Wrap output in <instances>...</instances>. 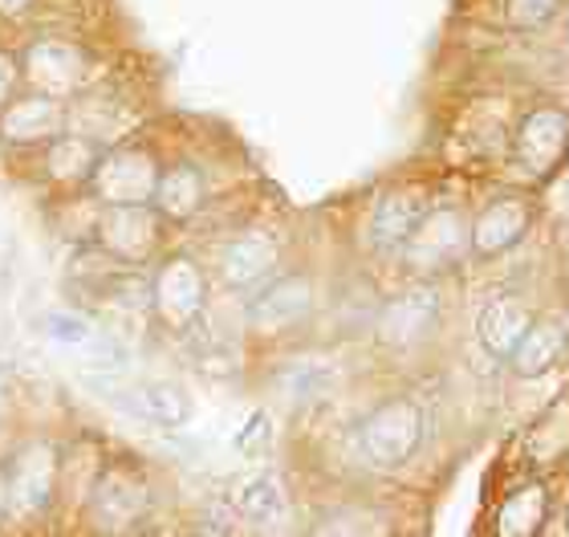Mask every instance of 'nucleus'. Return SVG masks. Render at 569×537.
Segmentation results:
<instances>
[{
  "label": "nucleus",
  "mask_w": 569,
  "mask_h": 537,
  "mask_svg": "<svg viewBox=\"0 0 569 537\" xmlns=\"http://www.w3.org/2000/svg\"><path fill=\"white\" fill-rule=\"evenodd\" d=\"M37 0H0V17L4 21H17V17H29Z\"/></svg>",
  "instance_id": "cd10ccee"
},
{
  "label": "nucleus",
  "mask_w": 569,
  "mask_h": 537,
  "mask_svg": "<svg viewBox=\"0 0 569 537\" xmlns=\"http://www.w3.org/2000/svg\"><path fill=\"white\" fill-rule=\"evenodd\" d=\"M549 517V493L529 480L521 489H512L497 509V521H492V534L497 537H537Z\"/></svg>",
  "instance_id": "6ab92c4d"
},
{
  "label": "nucleus",
  "mask_w": 569,
  "mask_h": 537,
  "mask_svg": "<svg viewBox=\"0 0 569 537\" xmlns=\"http://www.w3.org/2000/svg\"><path fill=\"white\" fill-rule=\"evenodd\" d=\"M561 0H505V12H509L512 24H521V29H537V24H546L553 12H558Z\"/></svg>",
  "instance_id": "393cba45"
},
{
  "label": "nucleus",
  "mask_w": 569,
  "mask_h": 537,
  "mask_svg": "<svg viewBox=\"0 0 569 537\" xmlns=\"http://www.w3.org/2000/svg\"><path fill=\"white\" fill-rule=\"evenodd\" d=\"M569 147V115L558 107H541L521 122L517 131V159L533 176H549L566 159Z\"/></svg>",
  "instance_id": "9b49d317"
},
{
  "label": "nucleus",
  "mask_w": 569,
  "mask_h": 537,
  "mask_svg": "<svg viewBox=\"0 0 569 537\" xmlns=\"http://www.w3.org/2000/svg\"><path fill=\"white\" fill-rule=\"evenodd\" d=\"M122 407L159 424V428H179L191 416V399L179 391L176 382H139V387L122 395Z\"/></svg>",
  "instance_id": "aec40b11"
},
{
  "label": "nucleus",
  "mask_w": 569,
  "mask_h": 537,
  "mask_svg": "<svg viewBox=\"0 0 569 537\" xmlns=\"http://www.w3.org/2000/svg\"><path fill=\"white\" fill-rule=\"evenodd\" d=\"M529 326H533V310H529V301L512 298V294H500L492 298L480 310L476 318V335L485 342V350L492 358H509L517 350L525 335H529Z\"/></svg>",
  "instance_id": "2eb2a0df"
},
{
  "label": "nucleus",
  "mask_w": 569,
  "mask_h": 537,
  "mask_svg": "<svg viewBox=\"0 0 569 537\" xmlns=\"http://www.w3.org/2000/svg\"><path fill=\"white\" fill-rule=\"evenodd\" d=\"M159 159L142 147H110L98 159L90 188L107 208H147L159 188Z\"/></svg>",
  "instance_id": "7ed1b4c3"
},
{
  "label": "nucleus",
  "mask_w": 569,
  "mask_h": 537,
  "mask_svg": "<svg viewBox=\"0 0 569 537\" xmlns=\"http://www.w3.org/2000/svg\"><path fill=\"white\" fill-rule=\"evenodd\" d=\"M21 82V70H17V61L9 53H0V107H9L12 102V90Z\"/></svg>",
  "instance_id": "bb28decb"
},
{
  "label": "nucleus",
  "mask_w": 569,
  "mask_h": 537,
  "mask_svg": "<svg viewBox=\"0 0 569 537\" xmlns=\"http://www.w3.org/2000/svg\"><path fill=\"white\" fill-rule=\"evenodd\" d=\"M423 440V411L416 399H387L358 424V448L375 468H399Z\"/></svg>",
  "instance_id": "f03ea898"
},
{
  "label": "nucleus",
  "mask_w": 569,
  "mask_h": 537,
  "mask_svg": "<svg viewBox=\"0 0 569 537\" xmlns=\"http://www.w3.org/2000/svg\"><path fill=\"white\" fill-rule=\"evenodd\" d=\"M53 480H58V453L49 444H29L12 456L9 473H4V493H9V514L37 517L53 497Z\"/></svg>",
  "instance_id": "39448f33"
},
{
  "label": "nucleus",
  "mask_w": 569,
  "mask_h": 537,
  "mask_svg": "<svg viewBox=\"0 0 569 537\" xmlns=\"http://www.w3.org/2000/svg\"><path fill=\"white\" fill-rule=\"evenodd\" d=\"M147 505H151V489H147V480H142L139 473H131V468H107V473L98 477L94 517L107 529L134 526V521L147 514Z\"/></svg>",
  "instance_id": "4468645a"
},
{
  "label": "nucleus",
  "mask_w": 569,
  "mask_h": 537,
  "mask_svg": "<svg viewBox=\"0 0 569 537\" xmlns=\"http://www.w3.org/2000/svg\"><path fill=\"white\" fill-rule=\"evenodd\" d=\"M17 70L29 82V95L53 98V102L82 95L86 86L94 82L90 53L82 46L66 41V37H37V41H29L21 61H17Z\"/></svg>",
  "instance_id": "f257e3e1"
},
{
  "label": "nucleus",
  "mask_w": 569,
  "mask_h": 537,
  "mask_svg": "<svg viewBox=\"0 0 569 537\" xmlns=\"http://www.w3.org/2000/svg\"><path fill=\"white\" fill-rule=\"evenodd\" d=\"M277 261H281V249L269 232H240L232 245L220 257V277L224 286L240 289V294H257L261 286H269L277 274Z\"/></svg>",
  "instance_id": "9d476101"
},
{
  "label": "nucleus",
  "mask_w": 569,
  "mask_h": 537,
  "mask_svg": "<svg viewBox=\"0 0 569 537\" xmlns=\"http://www.w3.org/2000/svg\"><path fill=\"white\" fill-rule=\"evenodd\" d=\"M0 404H4V382H0Z\"/></svg>",
  "instance_id": "c756f323"
},
{
  "label": "nucleus",
  "mask_w": 569,
  "mask_h": 537,
  "mask_svg": "<svg viewBox=\"0 0 569 537\" xmlns=\"http://www.w3.org/2000/svg\"><path fill=\"white\" fill-rule=\"evenodd\" d=\"M281 382L293 399H313V395H321L333 382V370L326 362H318V358H301L293 367H284Z\"/></svg>",
  "instance_id": "b1692460"
},
{
  "label": "nucleus",
  "mask_w": 569,
  "mask_h": 537,
  "mask_svg": "<svg viewBox=\"0 0 569 537\" xmlns=\"http://www.w3.org/2000/svg\"><path fill=\"white\" fill-rule=\"evenodd\" d=\"M66 135V102L41 95L12 98L9 107H0V139L12 147H37L53 143Z\"/></svg>",
  "instance_id": "1a4fd4ad"
},
{
  "label": "nucleus",
  "mask_w": 569,
  "mask_h": 537,
  "mask_svg": "<svg viewBox=\"0 0 569 537\" xmlns=\"http://www.w3.org/2000/svg\"><path fill=\"white\" fill-rule=\"evenodd\" d=\"M561 355H566V330H561L558 322H533L529 335H525L521 342H517V350L509 355V362L517 375L537 379V375H546Z\"/></svg>",
  "instance_id": "412c9836"
},
{
  "label": "nucleus",
  "mask_w": 569,
  "mask_h": 537,
  "mask_svg": "<svg viewBox=\"0 0 569 537\" xmlns=\"http://www.w3.org/2000/svg\"><path fill=\"white\" fill-rule=\"evenodd\" d=\"M427 216H431V200H427L423 188L387 191V196L375 203V216H370V240H375V249H382V252L407 249V240L416 237Z\"/></svg>",
  "instance_id": "6e6552de"
},
{
  "label": "nucleus",
  "mask_w": 569,
  "mask_h": 537,
  "mask_svg": "<svg viewBox=\"0 0 569 537\" xmlns=\"http://www.w3.org/2000/svg\"><path fill=\"white\" fill-rule=\"evenodd\" d=\"M439 322V294L431 286H416L387 301L379 314V342L387 350H416Z\"/></svg>",
  "instance_id": "423d86ee"
},
{
  "label": "nucleus",
  "mask_w": 569,
  "mask_h": 537,
  "mask_svg": "<svg viewBox=\"0 0 569 537\" xmlns=\"http://www.w3.org/2000/svg\"><path fill=\"white\" fill-rule=\"evenodd\" d=\"M313 306V289L306 277H277L269 286H261L249 301V322L261 335H281L289 326H297Z\"/></svg>",
  "instance_id": "f8f14e48"
},
{
  "label": "nucleus",
  "mask_w": 569,
  "mask_h": 537,
  "mask_svg": "<svg viewBox=\"0 0 569 537\" xmlns=\"http://www.w3.org/2000/svg\"><path fill=\"white\" fill-rule=\"evenodd\" d=\"M529 220H533L529 200H521V196H497L472 220L468 245H472L476 257H500V252H509L529 232Z\"/></svg>",
  "instance_id": "ddd939ff"
},
{
  "label": "nucleus",
  "mask_w": 569,
  "mask_h": 537,
  "mask_svg": "<svg viewBox=\"0 0 569 537\" xmlns=\"http://www.w3.org/2000/svg\"><path fill=\"white\" fill-rule=\"evenodd\" d=\"M203 301H208V281L191 257H171L159 265L151 281V310L159 314V322L171 330H188L200 318Z\"/></svg>",
  "instance_id": "20e7f679"
},
{
  "label": "nucleus",
  "mask_w": 569,
  "mask_h": 537,
  "mask_svg": "<svg viewBox=\"0 0 569 537\" xmlns=\"http://www.w3.org/2000/svg\"><path fill=\"white\" fill-rule=\"evenodd\" d=\"M98 249L122 265L147 261L159 245V216L151 208H107L94 225Z\"/></svg>",
  "instance_id": "0eeeda50"
},
{
  "label": "nucleus",
  "mask_w": 569,
  "mask_h": 537,
  "mask_svg": "<svg viewBox=\"0 0 569 537\" xmlns=\"http://www.w3.org/2000/svg\"><path fill=\"white\" fill-rule=\"evenodd\" d=\"M284 514V493L273 477H257L240 489V517L252 526H273Z\"/></svg>",
  "instance_id": "4be33fe9"
},
{
  "label": "nucleus",
  "mask_w": 569,
  "mask_h": 537,
  "mask_svg": "<svg viewBox=\"0 0 569 537\" xmlns=\"http://www.w3.org/2000/svg\"><path fill=\"white\" fill-rule=\"evenodd\" d=\"M208 200V179L196 163H171L159 171V188H154V216L159 220H191L200 216Z\"/></svg>",
  "instance_id": "f3484780"
},
{
  "label": "nucleus",
  "mask_w": 569,
  "mask_h": 537,
  "mask_svg": "<svg viewBox=\"0 0 569 537\" xmlns=\"http://www.w3.org/2000/svg\"><path fill=\"white\" fill-rule=\"evenodd\" d=\"M269 416L264 411H257V416H249V424L237 431V453L240 456H261L269 453Z\"/></svg>",
  "instance_id": "a878e982"
},
{
  "label": "nucleus",
  "mask_w": 569,
  "mask_h": 537,
  "mask_svg": "<svg viewBox=\"0 0 569 537\" xmlns=\"http://www.w3.org/2000/svg\"><path fill=\"white\" fill-rule=\"evenodd\" d=\"M566 46H569V21H566Z\"/></svg>",
  "instance_id": "7c9ffc66"
},
{
  "label": "nucleus",
  "mask_w": 569,
  "mask_h": 537,
  "mask_svg": "<svg viewBox=\"0 0 569 537\" xmlns=\"http://www.w3.org/2000/svg\"><path fill=\"white\" fill-rule=\"evenodd\" d=\"M309 537H387V526L370 509H338V514L321 517L318 526L309 529Z\"/></svg>",
  "instance_id": "5701e85b"
},
{
  "label": "nucleus",
  "mask_w": 569,
  "mask_h": 537,
  "mask_svg": "<svg viewBox=\"0 0 569 537\" xmlns=\"http://www.w3.org/2000/svg\"><path fill=\"white\" fill-rule=\"evenodd\" d=\"M566 529H569V509H566Z\"/></svg>",
  "instance_id": "2f4dec72"
},
{
  "label": "nucleus",
  "mask_w": 569,
  "mask_h": 537,
  "mask_svg": "<svg viewBox=\"0 0 569 537\" xmlns=\"http://www.w3.org/2000/svg\"><path fill=\"white\" fill-rule=\"evenodd\" d=\"M407 261L423 269V274H436L443 265H451L463 252V225L456 212H431L419 225V232L407 240Z\"/></svg>",
  "instance_id": "dca6fc26"
},
{
  "label": "nucleus",
  "mask_w": 569,
  "mask_h": 537,
  "mask_svg": "<svg viewBox=\"0 0 569 537\" xmlns=\"http://www.w3.org/2000/svg\"><path fill=\"white\" fill-rule=\"evenodd\" d=\"M9 514V493H4V473H0V517Z\"/></svg>",
  "instance_id": "c85d7f7f"
},
{
  "label": "nucleus",
  "mask_w": 569,
  "mask_h": 537,
  "mask_svg": "<svg viewBox=\"0 0 569 537\" xmlns=\"http://www.w3.org/2000/svg\"><path fill=\"white\" fill-rule=\"evenodd\" d=\"M107 147L90 139V135H58L53 143H46V171L53 183L61 188H78V183H90L98 159H102Z\"/></svg>",
  "instance_id": "a211bd4d"
}]
</instances>
